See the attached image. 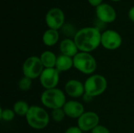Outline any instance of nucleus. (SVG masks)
<instances>
[{
    "label": "nucleus",
    "instance_id": "obj_12",
    "mask_svg": "<svg viewBox=\"0 0 134 133\" xmlns=\"http://www.w3.org/2000/svg\"><path fill=\"white\" fill-rule=\"evenodd\" d=\"M65 93L71 98H80L85 95L84 83L77 79L68 80L64 85Z\"/></svg>",
    "mask_w": 134,
    "mask_h": 133
},
{
    "label": "nucleus",
    "instance_id": "obj_27",
    "mask_svg": "<svg viewBox=\"0 0 134 133\" xmlns=\"http://www.w3.org/2000/svg\"><path fill=\"white\" fill-rule=\"evenodd\" d=\"M111 1H114V2H118V1H121V0H111Z\"/></svg>",
    "mask_w": 134,
    "mask_h": 133
},
{
    "label": "nucleus",
    "instance_id": "obj_25",
    "mask_svg": "<svg viewBox=\"0 0 134 133\" xmlns=\"http://www.w3.org/2000/svg\"><path fill=\"white\" fill-rule=\"evenodd\" d=\"M128 16L130 18V20H132L133 22H134V5L132 6L128 12Z\"/></svg>",
    "mask_w": 134,
    "mask_h": 133
},
{
    "label": "nucleus",
    "instance_id": "obj_24",
    "mask_svg": "<svg viewBox=\"0 0 134 133\" xmlns=\"http://www.w3.org/2000/svg\"><path fill=\"white\" fill-rule=\"evenodd\" d=\"M102 1L103 0H88L89 3L93 5V6H95V7H97L99 5H100L102 3Z\"/></svg>",
    "mask_w": 134,
    "mask_h": 133
},
{
    "label": "nucleus",
    "instance_id": "obj_1",
    "mask_svg": "<svg viewBox=\"0 0 134 133\" xmlns=\"http://www.w3.org/2000/svg\"><path fill=\"white\" fill-rule=\"evenodd\" d=\"M101 34L95 27H86L75 32L74 41L79 52L91 53L101 45Z\"/></svg>",
    "mask_w": 134,
    "mask_h": 133
},
{
    "label": "nucleus",
    "instance_id": "obj_6",
    "mask_svg": "<svg viewBox=\"0 0 134 133\" xmlns=\"http://www.w3.org/2000/svg\"><path fill=\"white\" fill-rule=\"evenodd\" d=\"M44 67L40 60V58L36 56L27 57L23 63L22 72L24 77L29 78L31 80L39 78Z\"/></svg>",
    "mask_w": 134,
    "mask_h": 133
},
{
    "label": "nucleus",
    "instance_id": "obj_10",
    "mask_svg": "<svg viewBox=\"0 0 134 133\" xmlns=\"http://www.w3.org/2000/svg\"><path fill=\"white\" fill-rule=\"evenodd\" d=\"M65 16L63 10L58 7H53L48 10L46 14L45 20L49 29H60L64 24Z\"/></svg>",
    "mask_w": 134,
    "mask_h": 133
},
{
    "label": "nucleus",
    "instance_id": "obj_8",
    "mask_svg": "<svg viewBox=\"0 0 134 133\" xmlns=\"http://www.w3.org/2000/svg\"><path fill=\"white\" fill-rule=\"evenodd\" d=\"M100 125V117L94 111H85L77 119V126L82 132H91Z\"/></svg>",
    "mask_w": 134,
    "mask_h": 133
},
{
    "label": "nucleus",
    "instance_id": "obj_5",
    "mask_svg": "<svg viewBox=\"0 0 134 133\" xmlns=\"http://www.w3.org/2000/svg\"><path fill=\"white\" fill-rule=\"evenodd\" d=\"M85 94L94 98L102 95L108 88L106 78L99 74L90 75L84 82Z\"/></svg>",
    "mask_w": 134,
    "mask_h": 133
},
{
    "label": "nucleus",
    "instance_id": "obj_11",
    "mask_svg": "<svg viewBox=\"0 0 134 133\" xmlns=\"http://www.w3.org/2000/svg\"><path fill=\"white\" fill-rule=\"evenodd\" d=\"M97 18L104 23H112L115 20L117 14L115 9L108 3H101L96 7Z\"/></svg>",
    "mask_w": 134,
    "mask_h": 133
},
{
    "label": "nucleus",
    "instance_id": "obj_7",
    "mask_svg": "<svg viewBox=\"0 0 134 133\" xmlns=\"http://www.w3.org/2000/svg\"><path fill=\"white\" fill-rule=\"evenodd\" d=\"M122 43L121 34L115 30H106L101 34V45L108 50L119 49Z\"/></svg>",
    "mask_w": 134,
    "mask_h": 133
},
{
    "label": "nucleus",
    "instance_id": "obj_13",
    "mask_svg": "<svg viewBox=\"0 0 134 133\" xmlns=\"http://www.w3.org/2000/svg\"><path fill=\"white\" fill-rule=\"evenodd\" d=\"M63 110L65 113L66 117L73 119H79L85 112L83 104L79 101H75L73 100L67 101L63 107Z\"/></svg>",
    "mask_w": 134,
    "mask_h": 133
},
{
    "label": "nucleus",
    "instance_id": "obj_23",
    "mask_svg": "<svg viewBox=\"0 0 134 133\" xmlns=\"http://www.w3.org/2000/svg\"><path fill=\"white\" fill-rule=\"evenodd\" d=\"M83 132L78 126H71L68 128L64 133H82Z\"/></svg>",
    "mask_w": 134,
    "mask_h": 133
},
{
    "label": "nucleus",
    "instance_id": "obj_3",
    "mask_svg": "<svg viewBox=\"0 0 134 133\" xmlns=\"http://www.w3.org/2000/svg\"><path fill=\"white\" fill-rule=\"evenodd\" d=\"M42 104L50 110L63 108L67 102L64 92L58 88L45 89L40 96Z\"/></svg>",
    "mask_w": 134,
    "mask_h": 133
},
{
    "label": "nucleus",
    "instance_id": "obj_4",
    "mask_svg": "<svg viewBox=\"0 0 134 133\" xmlns=\"http://www.w3.org/2000/svg\"><path fill=\"white\" fill-rule=\"evenodd\" d=\"M73 63L78 71L87 75L93 74L97 67L96 59L90 53L79 52L73 57Z\"/></svg>",
    "mask_w": 134,
    "mask_h": 133
},
{
    "label": "nucleus",
    "instance_id": "obj_16",
    "mask_svg": "<svg viewBox=\"0 0 134 133\" xmlns=\"http://www.w3.org/2000/svg\"><path fill=\"white\" fill-rule=\"evenodd\" d=\"M39 58H40V60H41L44 68L55 67L57 56L52 51H49V50L44 51L43 53H41Z\"/></svg>",
    "mask_w": 134,
    "mask_h": 133
},
{
    "label": "nucleus",
    "instance_id": "obj_22",
    "mask_svg": "<svg viewBox=\"0 0 134 133\" xmlns=\"http://www.w3.org/2000/svg\"><path fill=\"white\" fill-rule=\"evenodd\" d=\"M91 133H111L110 130L105 127L104 125H97L95 129H93L91 132Z\"/></svg>",
    "mask_w": 134,
    "mask_h": 133
},
{
    "label": "nucleus",
    "instance_id": "obj_21",
    "mask_svg": "<svg viewBox=\"0 0 134 133\" xmlns=\"http://www.w3.org/2000/svg\"><path fill=\"white\" fill-rule=\"evenodd\" d=\"M65 117H66V115H65V113H64L63 108L52 110L51 118H52V119L54 122H61L64 119Z\"/></svg>",
    "mask_w": 134,
    "mask_h": 133
},
{
    "label": "nucleus",
    "instance_id": "obj_17",
    "mask_svg": "<svg viewBox=\"0 0 134 133\" xmlns=\"http://www.w3.org/2000/svg\"><path fill=\"white\" fill-rule=\"evenodd\" d=\"M60 34L57 30L48 29L42 35V42L46 46H53L59 41Z\"/></svg>",
    "mask_w": 134,
    "mask_h": 133
},
{
    "label": "nucleus",
    "instance_id": "obj_2",
    "mask_svg": "<svg viewBox=\"0 0 134 133\" xmlns=\"http://www.w3.org/2000/svg\"><path fill=\"white\" fill-rule=\"evenodd\" d=\"M27 125L33 129L42 130L46 128L49 123V115L42 107L32 105L25 116Z\"/></svg>",
    "mask_w": 134,
    "mask_h": 133
},
{
    "label": "nucleus",
    "instance_id": "obj_14",
    "mask_svg": "<svg viewBox=\"0 0 134 133\" xmlns=\"http://www.w3.org/2000/svg\"><path fill=\"white\" fill-rule=\"evenodd\" d=\"M59 49L61 54L72 58L79 52L74 39H71V38L63 39L60 43Z\"/></svg>",
    "mask_w": 134,
    "mask_h": 133
},
{
    "label": "nucleus",
    "instance_id": "obj_9",
    "mask_svg": "<svg viewBox=\"0 0 134 133\" xmlns=\"http://www.w3.org/2000/svg\"><path fill=\"white\" fill-rule=\"evenodd\" d=\"M39 82L45 89L57 88L60 81V72L55 68H44L39 77Z\"/></svg>",
    "mask_w": 134,
    "mask_h": 133
},
{
    "label": "nucleus",
    "instance_id": "obj_15",
    "mask_svg": "<svg viewBox=\"0 0 134 133\" xmlns=\"http://www.w3.org/2000/svg\"><path fill=\"white\" fill-rule=\"evenodd\" d=\"M72 67H74L73 58L60 54L57 56V62L55 65V68L60 73V72H66L70 71Z\"/></svg>",
    "mask_w": 134,
    "mask_h": 133
},
{
    "label": "nucleus",
    "instance_id": "obj_20",
    "mask_svg": "<svg viewBox=\"0 0 134 133\" xmlns=\"http://www.w3.org/2000/svg\"><path fill=\"white\" fill-rule=\"evenodd\" d=\"M32 85V80L29 78L27 77H23L20 79L18 82V88L20 90L23 92H27L28 91Z\"/></svg>",
    "mask_w": 134,
    "mask_h": 133
},
{
    "label": "nucleus",
    "instance_id": "obj_26",
    "mask_svg": "<svg viewBox=\"0 0 134 133\" xmlns=\"http://www.w3.org/2000/svg\"><path fill=\"white\" fill-rule=\"evenodd\" d=\"M82 98H83V100H84L85 102H90V100H92L93 99V97H91V96H88V95H86V94H85V95L82 96Z\"/></svg>",
    "mask_w": 134,
    "mask_h": 133
},
{
    "label": "nucleus",
    "instance_id": "obj_18",
    "mask_svg": "<svg viewBox=\"0 0 134 133\" xmlns=\"http://www.w3.org/2000/svg\"><path fill=\"white\" fill-rule=\"evenodd\" d=\"M30 107L28 103L24 100H18L16 101L13 107V111L15 112L16 115L20 117H25L30 109Z\"/></svg>",
    "mask_w": 134,
    "mask_h": 133
},
{
    "label": "nucleus",
    "instance_id": "obj_19",
    "mask_svg": "<svg viewBox=\"0 0 134 133\" xmlns=\"http://www.w3.org/2000/svg\"><path fill=\"white\" fill-rule=\"evenodd\" d=\"M15 112L13 111V109H9V108H1L0 110V118L6 122H11L13 120V118H15Z\"/></svg>",
    "mask_w": 134,
    "mask_h": 133
}]
</instances>
